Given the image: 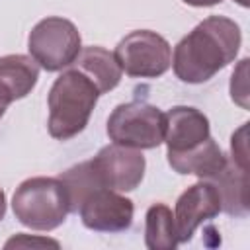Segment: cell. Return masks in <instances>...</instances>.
I'll use <instances>...</instances> for the list:
<instances>
[{
  "label": "cell",
  "instance_id": "6da1fadb",
  "mask_svg": "<svg viewBox=\"0 0 250 250\" xmlns=\"http://www.w3.org/2000/svg\"><path fill=\"white\" fill-rule=\"evenodd\" d=\"M242 43L238 23L225 16H209L174 47V74L188 84H201L234 61Z\"/></svg>",
  "mask_w": 250,
  "mask_h": 250
},
{
  "label": "cell",
  "instance_id": "7a4b0ae2",
  "mask_svg": "<svg viewBox=\"0 0 250 250\" xmlns=\"http://www.w3.org/2000/svg\"><path fill=\"white\" fill-rule=\"evenodd\" d=\"M102 94L94 82L76 68L64 70L51 86L47 96L49 135L57 141H68L82 133Z\"/></svg>",
  "mask_w": 250,
  "mask_h": 250
},
{
  "label": "cell",
  "instance_id": "3957f363",
  "mask_svg": "<svg viewBox=\"0 0 250 250\" xmlns=\"http://www.w3.org/2000/svg\"><path fill=\"white\" fill-rule=\"evenodd\" d=\"M12 209L23 227L33 230H53L61 227L70 213L68 193L61 178H27L16 188Z\"/></svg>",
  "mask_w": 250,
  "mask_h": 250
},
{
  "label": "cell",
  "instance_id": "277c9868",
  "mask_svg": "<svg viewBox=\"0 0 250 250\" xmlns=\"http://www.w3.org/2000/svg\"><path fill=\"white\" fill-rule=\"evenodd\" d=\"M82 49L76 25L59 16H49L33 25L27 37L29 57L47 72H57L74 62Z\"/></svg>",
  "mask_w": 250,
  "mask_h": 250
},
{
  "label": "cell",
  "instance_id": "5b68a950",
  "mask_svg": "<svg viewBox=\"0 0 250 250\" xmlns=\"http://www.w3.org/2000/svg\"><path fill=\"white\" fill-rule=\"evenodd\" d=\"M166 115L146 102L119 104L107 117L109 141L131 148H156L164 143Z\"/></svg>",
  "mask_w": 250,
  "mask_h": 250
},
{
  "label": "cell",
  "instance_id": "8992f818",
  "mask_svg": "<svg viewBox=\"0 0 250 250\" xmlns=\"http://www.w3.org/2000/svg\"><path fill=\"white\" fill-rule=\"evenodd\" d=\"M121 70L133 78H158L172 66L170 43L150 29L127 33L113 51Z\"/></svg>",
  "mask_w": 250,
  "mask_h": 250
},
{
  "label": "cell",
  "instance_id": "52a82bcc",
  "mask_svg": "<svg viewBox=\"0 0 250 250\" xmlns=\"http://www.w3.org/2000/svg\"><path fill=\"white\" fill-rule=\"evenodd\" d=\"M76 213L82 219V225L96 232H123L133 223V201L121 195L115 189L98 186L88 191Z\"/></svg>",
  "mask_w": 250,
  "mask_h": 250
},
{
  "label": "cell",
  "instance_id": "ba28073f",
  "mask_svg": "<svg viewBox=\"0 0 250 250\" xmlns=\"http://www.w3.org/2000/svg\"><path fill=\"white\" fill-rule=\"evenodd\" d=\"M90 166L104 188L115 191L135 189L145 176L146 160L139 148L111 143L90 160Z\"/></svg>",
  "mask_w": 250,
  "mask_h": 250
},
{
  "label": "cell",
  "instance_id": "9c48e42d",
  "mask_svg": "<svg viewBox=\"0 0 250 250\" xmlns=\"http://www.w3.org/2000/svg\"><path fill=\"white\" fill-rule=\"evenodd\" d=\"M221 213V195L213 182L199 180L189 186L176 201L174 223L180 242L191 240L193 232L205 221H211Z\"/></svg>",
  "mask_w": 250,
  "mask_h": 250
},
{
  "label": "cell",
  "instance_id": "30bf717a",
  "mask_svg": "<svg viewBox=\"0 0 250 250\" xmlns=\"http://www.w3.org/2000/svg\"><path fill=\"white\" fill-rule=\"evenodd\" d=\"M166 127H164V143L168 152H182L211 137L209 119L195 107L189 105H174L168 109Z\"/></svg>",
  "mask_w": 250,
  "mask_h": 250
},
{
  "label": "cell",
  "instance_id": "8fae6325",
  "mask_svg": "<svg viewBox=\"0 0 250 250\" xmlns=\"http://www.w3.org/2000/svg\"><path fill=\"white\" fill-rule=\"evenodd\" d=\"M227 156L221 146L207 137L203 143L182 150V152H168V164L178 174H193L199 180H209L217 172H221L227 164Z\"/></svg>",
  "mask_w": 250,
  "mask_h": 250
},
{
  "label": "cell",
  "instance_id": "7c38bea8",
  "mask_svg": "<svg viewBox=\"0 0 250 250\" xmlns=\"http://www.w3.org/2000/svg\"><path fill=\"white\" fill-rule=\"evenodd\" d=\"M70 66L80 70L84 76H88L100 94L111 92L121 82V74H123L115 55L98 45L80 49L78 57L74 59Z\"/></svg>",
  "mask_w": 250,
  "mask_h": 250
},
{
  "label": "cell",
  "instance_id": "4fadbf2b",
  "mask_svg": "<svg viewBox=\"0 0 250 250\" xmlns=\"http://www.w3.org/2000/svg\"><path fill=\"white\" fill-rule=\"evenodd\" d=\"M209 182L215 184L221 195V211L234 217L248 215V182H246V168L238 166L232 158L227 160L225 168L217 172Z\"/></svg>",
  "mask_w": 250,
  "mask_h": 250
},
{
  "label": "cell",
  "instance_id": "5bb4252c",
  "mask_svg": "<svg viewBox=\"0 0 250 250\" xmlns=\"http://www.w3.org/2000/svg\"><path fill=\"white\" fill-rule=\"evenodd\" d=\"M39 64L27 55L0 57V90L12 102L25 98L37 84Z\"/></svg>",
  "mask_w": 250,
  "mask_h": 250
},
{
  "label": "cell",
  "instance_id": "9a60e30c",
  "mask_svg": "<svg viewBox=\"0 0 250 250\" xmlns=\"http://www.w3.org/2000/svg\"><path fill=\"white\" fill-rule=\"evenodd\" d=\"M145 244L150 250H174L180 244L174 213L168 205L154 203L148 207L145 217Z\"/></svg>",
  "mask_w": 250,
  "mask_h": 250
},
{
  "label": "cell",
  "instance_id": "2e32d148",
  "mask_svg": "<svg viewBox=\"0 0 250 250\" xmlns=\"http://www.w3.org/2000/svg\"><path fill=\"white\" fill-rule=\"evenodd\" d=\"M246 66L248 59H242L238 68L232 72L230 80V98L236 102L240 107H248V80H246Z\"/></svg>",
  "mask_w": 250,
  "mask_h": 250
},
{
  "label": "cell",
  "instance_id": "e0dca14e",
  "mask_svg": "<svg viewBox=\"0 0 250 250\" xmlns=\"http://www.w3.org/2000/svg\"><path fill=\"white\" fill-rule=\"evenodd\" d=\"M45 246H53L59 248L61 244L53 238H43V236H29V234H16L12 236L4 248H45Z\"/></svg>",
  "mask_w": 250,
  "mask_h": 250
},
{
  "label": "cell",
  "instance_id": "ac0fdd59",
  "mask_svg": "<svg viewBox=\"0 0 250 250\" xmlns=\"http://www.w3.org/2000/svg\"><path fill=\"white\" fill-rule=\"evenodd\" d=\"M230 156L232 160L242 166V168H248V150H246V123L236 131L232 133V139H230Z\"/></svg>",
  "mask_w": 250,
  "mask_h": 250
},
{
  "label": "cell",
  "instance_id": "d6986e66",
  "mask_svg": "<svg viewBox=\"0 0 250 250\" xmlns=\"http://www.w3.org/2000/svg\"><path fill=\"white\" fill-rule=\"evenodd\" d=\"M182 2H186L188 6H195V8H205V6H215L223 0H182Z\"/></svg>",
  "mask_w": 250,
  "mask_h": 250
},
{
  "label": "cell",
  "instance_id": "ffe728a7",
  "mask_svg": "<svg viewBox=\"0 0 250 250\" xmlns=\"http://www.w3.org/2000/svg\"><path fill=\"white\" fill-rule=\"evenodd\" d=\"M4 215H6V193H4V189H0V223H2Z\"/></svg>",
  "mask_w": 250,
  "mask_h": 250
},
{
  "label": "cell",
  "instance_id": "44dd1931",
  "mask_svg": "<svg viewBox=\"0 0 250 250\" xmlns=\"http://www.w3.org/2000/svg\"><path fill=\"white\" fill-rule=\"evenodd\" d=\"M8 105H10V100H8V98H6V94L0 90V117L4 115V111H6V107H8Z\"/></svg>",
  "mask_w": 250,
  "mask_h": 250
},
{
  "label": "cell",
  "instance_id": "7402d4cb",
  "mask_svg": "<svg viewBox=\"0 0 250 250\" xmlns=\"http://www.w3.org/2000/svg\"><path fill=\"white\" fill-rule=\"evenodd\" d=\"M236 2H238V4H240V6H244V8H246V6H248V0H236Z\"/></svg>",
  "mask_w": 250,
  "mask_h": 250
}]
</instances>
